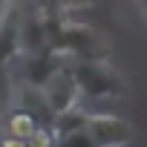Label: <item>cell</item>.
<instances>
[{
	"instance_id": "obj_14",
	"label": "cell",
	"mask_w": 147,
	"mask_h": 147,
	"mask_svg": "<svg viewBox=\"0 0 147 147\" xmlns=\"http://www.w3.org/2000/svg\"><path fill=\"white\" fill-rule=\"evenodd\" d=\"M138 6H141V15L147 18V0H138Z\"/></svg>"
},
{
	"instance_id": "obj_13",
	"label": "cell",
	"mask_w": 147,
	"mask_h": 147,
	"mask_svg": "<svg viewBox=\"0 0 147 147\" xmlns=\"http://www.w3.org/2000/svg\"><path fill=\"white\" fill-rule=\"evenodd\" d=\"M0 147H26V141H18V138H3Z\"/></svg>"
},
{
	"instance_id": "obj_12",
	"label": "cell",
	"mask_w": 147,
	"mask_h": 147,
	"mask_svg": "<svg viewBox=\"0 0 147 147\" xmlns=\"http://www.w3.org/2000/svg\"><path fill=\"white\" fill-rule=\"evenodd\" d=\"M55 147H95V141H92V136L87 130H78V133H69V136L58 138Z\"/></svg>"
},
{
	"instance_id": "obj_4",
	"label": "cell",
	"mask_w": 147,
	"mask_h": 147,
	"mask_svg": "<svg viewBox=\"0 0 147 147\" xmlns=\"http://www.w3.org/2000/svg\"><path fill=\"white\" fill-rule=\"evenodd\" d=\"M87 133L92 136L95 147H127L136 136V130L127 118L110 115V113H92L87 121Z\"/></svg>"
},
{
	"instance_id": "obj_6",
	"label": "cell",
	"mask_w": 147,
	"mask_h": 147,
	"mask_svg": "<svg viewBox=\"0 0 147 147\" xmlns=\"http://www.w3.org/2000/svg\"><path fill=\"white\" fill-rule=\"evenodd\" d=\"M66 63H69V61H66V58H61L55 49H40V52H35V55H26V58H23L20 81H23V84H29V87L43 90V84L55 75L61 66H66Z\"/></svg>"
},
{
	"instance_id": "obj_8",
	"label": "cell",
	"mask_w": 147,
	"mask_h": 147,
	"mask_svg": "<svg viewBox=\"0 0 147 147\" xmlns=\"http://www.w3.org/2000/svg\"><path fill=\"white\" fill-rule=\"evenodd\" d=\"M90 115H92L90 110H84L81 104H75V107H69V110L58 113V115L52 118L49 130L55 133V138H63V136H69V133L87 130V121H90Z\"/></svg>"
},
{
	"instance_id": "obj_11",
	"label": "cell",
	"mask_w": 147,
	"mask_h": 147,
	"mask_svg": "<svg viewBox=\"0 0 147 147\" xmlns=\"http://www.w3.org/2000/svg\"><path fill=\"white\" fill-rule=\"evenodd\" d=\"M55 133L49 130V127H43V124H38L35 130H32V136L26 138V147H55Z\"/></svg>"
},
{
	"instance_id": "obj_9",
	"label": "cell",
	"mask_w": 147,
	"mask_h": 147,
	"mask_svg": "<svg viewBox=\"0 0 147 147\" xmlns=\"http://www.w3.org/2000/svg\"><path fill=\"white\" fill-rule=\"evenodd\" d=\"M3 127H6V138H18V141H26V138L32 136V130L38 127V121H35L32 115L20 113V110H9V115H6Z\"/></svg>"
},
{
	"instance_id": "obj_5",
	"label": "cell",
	"mask_w": 147,
	"mask_h": 147,
	"mask_svg": "<svg viewBox=\"0 0 147 147\" xmlns=\"http://www.w3.org/2000/svg\"><path fill=\"white\" fill-rule=\"evenodd\" d=\"M43 98H46V104H49V110L55 115L63 113V110H69V107H75V104H81V92L75 87V78H72L69 63L61 66L55 75L43 84Z\"/></svg>"
},
{
	"instance_id": "obj_2",
	"label": "cell",
	"mask_w": 147,
	"mask_h": 147,
	"mask_svg": "<svg viewBox=\"0 0 147 147\" xmlns=\"http://www.w3.org/2000/svg\"><path fill=\"white\" fill-rule=\"evenodd\" d=\"M72 78L81 92V98L90 101H124L130 95V84L110 61H72Z\"/></svg>"
},
{
	"instance_id": "obj_3",
	"label": "cell",
	"mask_w": 147,
	"mask_h": 147,
	"mask_svg": "<svg viewBox=\"0 0 147 147\" xmlns=\"http://www.w3.org/2000/svg\"><path fill=\"white\" fill-rule=\"evenodd\" d=\"M23 0H3L0 3V66H9L20 58V18Z\"/></svg>"
},
{
	"instance_id": "obj_10",
	"label": "cell",
	"mask_w": 147,
	"mask_h": 147,
	"mask_svg": "<svg viewBox=\"0 0 147 147\" xmlns=\"http://www.w3.org/2000/svg\"><path fill=\"white\" fill-rule=\"evenodd\" d=\"M90 6V0H38V9L49 15H63V9H84Z\"/></svg>"
},
{
	"instance_id": "obj_1",
	"label": "cell",
	"mask_w": 147,
	"mask_h": 147,
	"mask_svg": "<svg viewBox=\"0 0 147 147\" xmlns=\"http://www.w3.org/2000/svg\"><path fill=\"white\" fill-rule=\"evenodd\" d=\"M46 49H55L61 58L72 61H110L113 40L95 26L72 23L63 18H55L49 26V43Z\"/></svg>"
},
{
	"instance_id": "obj_7",
	"label": "cell",
	"mask_w": 147,
	"mask_h": 147,
	"mask_svg": "<svg viewBox=\"0 0 147 147\" xmlns=\"http://www.w3.org/2000/svg\"><path fill=\"white\" fill-rule=\"evenodd\" d=\"M12 110H20V113L32 115V118H35L38 124H43V127H49L52 118H55V113L49 110V104H46V98H43V90L29 87V84H23L20 78H18V84L12 87Z\"/></svg>"
}]
</instances>
